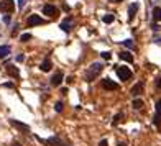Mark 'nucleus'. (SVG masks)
I'll return each instance as SVG.
<instances>
[{"instance_id": "1", "label": "nucleus", "mask_w": 161, "mask_h": 146, "mask_svg": "<svg viewBox=\"0 0 161 146\" xmlns=\"http://www.w3.org/2000/svg\"><path fill=\"white\" fill-rule=\"evenodd\" d=\"M102 69H104V66H102L100 63H94V64H91L89 71L86 72V79L89 80V82H92L95 76H99L100 72H102Z\"/></svg>"}, {"instance_id": "2", "label": "nucleus", "mask_w": 161, "mask_h": 146, "mask_svg": "<svg viewBox=\"0 0 161 146\" xmlns=\"http://www.w3.org/2000/svg\"><path fill=\"white\" fill-rule=\"evenodd\" d=\"M117 76L120 77V80H128L132 77V71L128 67H125V66H117Z\"/></svg>"}, {"instance_id": "3", "label": "nucleus", "mask_w": 161, "mask_h": 146, "mask_svg": "<svg viewBox=\"0 0 161 146\" xmlns=\"http://www.w3.org/2000/svg\"><path fill=\"white\" fill-rule=\"evenodd\" d=\"M0 10L7 12V13H12L15 10V2L13 0H2L0 2Z\"/></svg>"}, {"instance_id": "4", "label": "nucleus", "mask_w": 161, "mask_h": 146, "mask_svg": "<svg viewBox=\"0 0 161 146\" xmlns=\"http://www.w3.org/2000/svg\"><path fill=\"white\" fill-rule=\"evenodd\" d=\"M45 23V20H43L39 15H30L26 20V25L28 26H36V25H43Z\"/></svg>"}, {"instance_id": "5", "label": "nucleus", "mask_w": 161, "mask_h": 146, "mask_svg": "<svg viewBox=\"0 0 161 146\" xmlns=\"http://www.w3.org/2000/svg\"><path fill=\"white\" fill-rule=\"evenodd\" d=\"M43 13L48 15V17H58V8H56L54 5H51V3H46L45 7H43Z\"/></svg>"}, {"instance_id": "6", "label": "nucleus", "mask_w": 161, "mask_h": 146, "mask_svg": "<svg viewBox=\"0 0 161 146\" xmlns=\"http://www.w3.org/2000/svg\"><path fill=\"white\" fill-rule=\"evenodd\" d=\"M102 87L104 89H107V90H117V89H118V84L117 82H114V80L112 79H104L102 80Z\"/></svg>"}, {"instance_id": "7", "label": "nucleus", "mask_w": 161, "mask_h": 146, "mask_svg": "<svg viewBox=\"0 0 161 146\" xmlns=\"http://www.w3.org/2000/svg\"><path fill=\"white\" fill-rule=\"evenodd\" d=\"M63 79H64V76H63V72H56V74L51 77V86H54V87H58V86H61V82H63Z\"/></svg>"}, {"instance_id": "8", "label": "nucleus", "mask_w": 161, "mask_h": 146, "mask_svg": "<svg viewBox=\"0 0 161 146\" xmlns=\"http://www.w3.org/2000/svg\"><path fill=\"white\" fill-rule=\"evenodd\" d=\"M46 144H50V146H67L64 141H61L59 138H56V136H53V138H48V140L45 141Z\"/></svg>"}, {"instance_id": "9", "label": "nucleus", "mask_w": 161, "mask_h": 146, "mask_svg": "<svg viewBox=\"0 0 161 146\" xmlns=\"http://www.w3.org/2000/svg\"><path fill=\"white\" fill-rule=\"evenodd\" d=\"M7 72H9V76H12V77H20L18 67H15L13 64H9V66H7Z\"/></svg>"}, {"instance_id": "10", "label": "nucleus", "mask_w": 161, "mask_h": 146, "mask_svg": "<svg viewBox=\"0 0 161 146\" xmlns=\"http://www.w3.org/2000/svg\"><path fill=\"white\" fill-rule=\"evenodd\" d=\"M132 95H140V94H143V84L142 82H138V84H135L133 87H132Z\"/></svg>"}, {"instance_id": "11", "label": "nucleus", "mask_w": 161, "mask_h": 146, "mask_svg": "<svg viewBox=\"0 0 161 146\" xmlns=\"http://www.w3.org/2000/svg\"><path fill=\"white\" fill-rule=\"evenodd\" d=\"M10 123L13 125V127H17L18 130H23V131H30V127H28V125H25V123H20V121H17V120H10Z\"/></svg>"}, {"instance_id": "12", "label": "nucleus", "mask_w": 161, "mask_h": 146, "mask_svg": "<svg viewBox=\"0 0 161 146\" xmlns=\"http://www.w3.org/2000/svg\"><path fill=\"white\" fill-rule=\"evenodd\" d=\"M51 67H53V64H51V61H50V59H45V61L41 63V66H39V69H41L43 72L51 71Z\"/></svg>"}, {"instance_id": "13", "label": "nucleus", "mask_w": 161, "mask_h": 146, "mask_svg": "<svg viewBox=\"0 0 161 146\" xmlns=\"http://www.w3.org/2000/svg\"><path fill=\"white\" fill-rule=\"evenodd\" d=\"M120 59L127 61V63H133V54H130L128 51H122L120 53Z\"/></svg>"}, {"instance_id": "14", "label": "nucleus", "mask_w": 161, "mask_h": 146, "mask_svg": "<svg viewBox=\"0 0 161 146\" xmlns=\"http://www.w3.org/2000/svg\"><path fill=\"white\" fill-rule=\"evenodd\" d=\"M136 10H138V3H133V5H130V8H128V18L133 20Z\"/></svg>"}, {"instance_id": "15", "label": "nucleus", "mask_w": 161, "mask_h": 146, "mask_svg": "<svg viewBox=\"0 0 161 146\" xmlns=\"http://www.w3.org/2000/svg\"><path fill=\"white\" fill-rule=\"evenodd\" d=\"M10 54V46H0V58H7Z\"/></svg>"}, {"instance_id": "16", "label": "nucleus", "mask_w": 161, "mask_h": 146, "mask_svg": "<svg viewBox=\"0 0 161 146\" xmlns=\"http://www.w3.org/2000/svg\"><path fill=\"white\" fill-rule=\"evenodd\" d=\"M132 107H133L135 110H140V108L143 107V100L142 99H135L133 102H132Z\"/></svg>"}, {"instance_id": "17", "label": "nucleus", "mask_w": 161, "mask_h": 146, "mask_svg": "<svg viewBox=\"0 0 161 146\" xmlns=\"http://www.w3.org/2000/svg\"><path fill=\"white\" fill-rule=\"evenodd\" d=\"M153 18H155L156 22H161V8H159V7L153 8Z\"/></svg>"}, {"instance_id": "18", "label": "nucleus", "mask_w": 161, "mask_h": 146, "mask_svg": "<svg viewBox=\"0 0 161 146\" xmlns=\"http://www.w3.org/2000/svg\"><path fill=\"white\" fill-rule=\"evenodd\" d=\"M114 20H115V17L112 13H107V15H104V17H102V22L104 23H112Z\"/></svg>"}, {"instance_id": "19", "label": "nucleus", "mask_w": 161, "mask_h": 146, "mask_svg": "<svg viewBox=\"0 0 161 146\" xmlns=\"http://www.w3.org/2000/svg\"><path fill=\"white\" fill-rule=\"evenodd\" d=\"M118 121H123V113H117V115L114 117V127L118 125Z\"/></svg>"}, {"instance_id": "20", "label": "nucleus", "mask_w": 161, "mask_h": 146, "mask_svg": "<svg viewBox=\"0 0 161 146\" xmlns=\"http://www.w3.org/2000/svg\"><path fill=\"white\" fill-rule=\"evenodd\" d=\"M20 39H22V43H26V41H30V39H31V35L30 33H23L22 36H20Z\"/></svg>"}, {"instance_id": "21", "label": "nucleus", "mask_w": 161, "mask_h": 146, "mask_svg": "<svg viewBox=\"0 0 161 146\" xmlns=\"http://www.w3.org/2000/svg\"><path fill=\"white\" fill-rule=\"evenodd\" d=\"M61 30H63V31H69V30H71V25H69V22H67V20L61 23Z\"/></svg>"}, {"instance_id": "22", "label": "nucleus", "mask_w": 161, "mask_h": 146, "mask_svg": "<svg viewBox=\"0 0 161 146\" xmlns=\"http://www.w3.org/2000/svg\"><path fill=\"white\" fill-rule=\"evenodd\" d=\"M153 123H155L156 127H159V125H161V113H156V115H155V120H153Z\"/></svg>"}, {"instance_id": "23", "label": "nucleus", "mask_w": 161, "mask_h": 146, "mask_svg": "<svg viewBox=\"0 0 161 146\" xmlns=\"http://www.w3.org/2000/svg\"><path fill=\"white\" fill-rule=\"evenodd\" d=\"M123 43V46H127V48H130V49H133V41H132V39H125V41H122Z\"/></svg>"}, {"instance_id": "24", "label": "nucleus", "mask_w": 161, "mask_h": 146, "mask_svg": "<svg viewBox=\"0 0 161 146\" xmlns=\"http://www.w3.org/2000/svg\"><path fill=\"white\" fill-rule=\"evenodd\" d=\"M100 56H102L104 59H107V61H108V59L112 58V53H108V51H104V53H100Z\"/></svg>"}, {"instance_id": "25", "label": "nucleus", "mask_w": 161, "mask_h": 146, "mask_svg": "<svg viewBox=\"0 0 161 146\" xmlns=\"http://www.w3.org/2000/svg\"><path fill=\"white\" fill-rule=\"evenodd\" d=\"M54 110H56V112H63V102H58V104H56V105H54Z\"/></svg>"}, {"instance_id": "26", "label": "nucleus", "mask_w": 161, "mask_h": 146, "mask_svg": "<svg viewBox=\"0 0 161 146\" xmlns=\"http://www.w3.org/2000/svg\"><path fill=\"white\" fill-rule=\"evenodd\" d=\"M156 113H161V99L156 102Z\"/></svg>"}, {"instance_id": "27", "label": "nucleus", "mask_w": 161, "mask_h": 146, "mask_svg": "<svg viewBox=\"0 0 161 146\" xmlns=\"http://www.w3.org/2000/svg\"><path fill=\"white\" fill-rule=\"evenodd\" d=\"M25 3H26V0H18V8H23Z\"/></svg>"}, {"instance_id": "28", "label": "nucleus", "mask_w": 161, "mask_h": 146, "mask_svg": "<svg viewBox=\"0 0 161 146\" xmlns=\"http://www.w3.org/2000/svg\"><path fill=\"white\" fill-rule=\"evenodd\" d=\"M17 61H18V63H22V61H25V56H23V54H18V56H17Z\"/></svg>"}, {"instance_id": "29", "label": "nucleus", "mask_w": 161, "mask_h": 146, "mask_svg": "<svg viewBox=\"0 0 161 146\" xmlns=\"http://www.w3.org/2000/svg\"><path fill=\"white\" fill-rule=\"evenodd\" d=\"M99 146H108L107 140H102V141H100V143H99Z\"/></svg>"}, {"instance_id": "30", "label": "nucleus", "mask_w": 161, "mask_h": 146, "mask_svg": "<svg viewBox=\"0 0 161 146\" xmlns=\"http://www.w3.org/2000/svg\"><path fill=\"white\" fill-rule=\"evenodd\" d=\"M74 82V77H72V76H69V77H67V84H72Z\"/></svg>"}, {"instance_id": "31", "label": "nucleus", "mask_w": 161, "mask_h": 146, "mask_svg": "<svg viewBox=\"0 0 161 146\" xmlns=\"http://www.w3.org/2000/svg\"><path fill=\"white\" fill-rule=\"evenodd\" d=\"M63 8H64V12H69V10H71V8H69V5H66V3L63 5Z\"/></svg>"}, {"instance_id": "32", "label": "nucleus", "mask_w": 161, "mask_h": 146, "mask_svg": "<svg viewBox=\"0 0 161 146\" xmlns=\"http://www.w3.org/2000/svg\"><path fill=\"white\" fill-rule=\"evenodd\" d=\"M3 22H5V23H10V17H9V15H5V18H3Z\"/></svg>"}, {"instance_id": "33", "label": "nucleus", "mask_w": 161, "mask_h": 146, "mask_svg": "<svg viewBox=\"0 0 161 146\" xmlns=\"http://www.w3.org/2000/svg\"><path fill=\"white\" fill-rule=\"evenodd\" d=\"M156 86H158L161 89V79H156Z\"/></svg>"}, {"instance_id": "34", "label": "nucleus", "mask_w": 161, "mask_h": 146, "mask_svg": "<svg viewBox=\"0 0 161 146\" xmlns=\"http://www.w3.org/2000/svg\"><path fill=\"white\" fill-rule=\"evenodd\" d=\"M13 146H22V144H20V143H13Z\"/></svg>"}, {"instance_id": "35", "label": "nucleus", "mask_w": 161, "mask_h": 146, "mask_svg": "<svg viewBox=\"0 0 161 146\" xmlns=\"http://www.w3.org/2000/svg\"><path fill=\"white\" fill-rule=\"evenodd\" d=\"M112 2H122V0H112Z\"/></svg>"}, {"instance_id": "36", "label": "nucleus", "mask_w": 161, "mask_h": 146, "mask_svg": "<svg viewBox=\"0 0 161 146\" xmlns=\"http://www.w3.org/2000/svg\"><path fill=\"white\" fill-rule=\"evenodd\" d=\"M117 146H125V144H122V143H118V144H117Z\"/></svg>"}]
</instances>
